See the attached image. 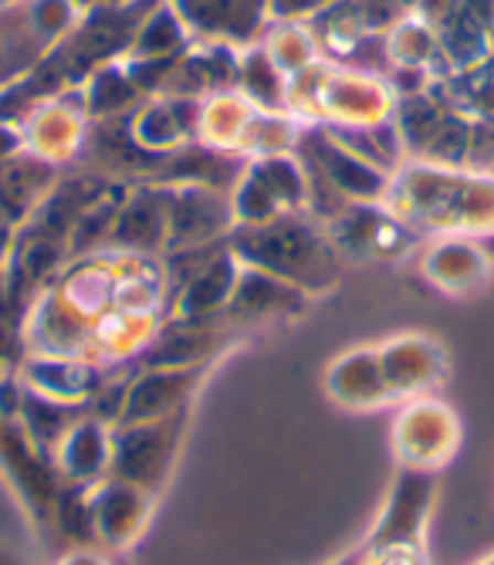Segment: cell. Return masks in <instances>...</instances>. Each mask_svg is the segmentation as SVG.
Segmentation results:
<instances>
[{"instance_id": "obj_12", "label": "cell", "mask_w": 494, "mask_h": 565, "mask_svg": "<svg viewBox=\"0 0 494 565\" xmlns=\"http://www.w3.org/2000/svg\"><path fill=\"white\" fill-rule=\"evenodd\" d=\"M58 468L72 481H92L95 475H103L109 468L112 457V434H106L103 424L85 420L68 427V434L55 444Z\"/></svg>"}, {"instance_id": "obj_1", "label": "cell", "mask_w": 494, "mask_h": 565, "mask_svg": "<svg viewBox=\"0 0 494 565\" xmlns=\"http://www.w3.org/2000/svg\"><path fill=\"white\" fill-rule=\"evenodd\" d=\"M170 275L150 254H92L28 316V349L52 359H126L160 335Z\"/></svg>"}, {"instance_id": "obj_13", "label": "cell", "mask_w": 494, "mask_h": 565, "mask_svg": "<svg viewBox=\"0 0 494 565\" xmlns=\"http://www.w3.org/2000/svg\"><path fill=\"white\" fill-rule=\"evenodd\" d=\"M142 494L139 488L126 484V481H112L106 484V491L98 494V501L92 504V525L109 539V545H122L132 532H139L142 525Z\"/></svg>"}, {"instance_id": "obj_3", "label": "cell", "mask_w": 494, "mask_h": 565, "mask_svg": "<svg viewBox=\"0 0 494 565\" xmlns=\"http://www.w3.org/2000/svg\"><path fill=\"white\" fill-rule=\"evenodd\" d=\"M230 254L240 268L281 278L305 295H319L335 281V250L329 247V237H322L299 214L240 227Z\"/></svg>"}, {"instance_id": "obj_4", "label": "cell", "mask_w": 494, "mask_h": 565, "mask_svg": "<svg viewBox=\"0 0 494 565\" xmlns=\"http://www.w3.org/2000/svg\"><path fill=\"white\" fill-rule=\"evenodd\" d=\"M72 24V0H8L0 4V88L34 68Z\"/></svg>"}, {"instance_id": "obj_10", "label": "cell", "mask_w": 494, "mask_h": 565, "mask_svg": "<svg viewBox=\"0 0 494 565\" xmlns=\"http://www.w3.org/2000/svg\"><path fill=\"white\" fill-rule=\"evenodd\" d=\"M268 0H176L186 24H196L207 34L251 38Z\"/></svg>"}, {"instance_id": "obj_16", "label": "cell", "mask_w": 494, "mask_h": 565, "mask_svg": "<svg viewBox=\"0 0 494 565\" xmlns=\"http://www.w3.org/2000/svg\"><path fill=\"white\" fill-rule=\"evenodd\" d=\"M0 565H21V562H18L8 548H0Z\"/></svg>"}, {"instance_id": "obj_9", "label": "cell", "mask_w": 494, "mask_h": 565, "mask_svg": "<svg viewBox=\"0 0 494 565\" xmlns=\"http://www.w3.org/2000/svg\"><path fill=\"white\" fill-rule=\"evenodd\" d=\"M305 298L309 295L302 288H294L281 278H271L255 268H240L227 308L240 319H271V316L294 312Z\"/></svg>"}, {"instance_id": "obj_2", "label": "cell", "mask_w": 494, "mask_h": 565, "mask_svg": "<svg viewBox=\"0 0 494 565\" xmlns=\"http://www.w3.org/2000/svg\"><path fill=\"white\" fill-rule=\"evenodd\" d=\"M383 200L389 214L407 227H423L448 237L494 231V183L471 173L414 163L389 183Z\"/></svg>"}, {"instance_id": "obj_14", "label": "cell", "mask_w": 494, "mask_h": 565, "mask_svg": "<svg viewBox=\"0 0 494 565\" xmlns=\"http://www.w3.org/2000/svg\"><path fill=\"white\" fill-rule=\"evenodd\" d=\"M271 11L281 14V18H294V14H312L325 4H332V0H268Z\"/></svg>"}, {"instance_id": "obj_6", "label": "cell", "mask_w": 494, "mask_h": 565, "mask_svg": "<svg viewBox=\"0 0 494 565\" xmlns=\"http://www.w3.org/2000/svg\"><path fill=\"white\" fill-rule=\"evenodd\" d=\"M173 444H176V434H173L170 417L126 424V430L112 434L109 471L116 475V481H126L139 491H157L170 471Z\"/></svg>"}, {"instance_id": "obj_15", "label": "cell", "mask_w": 494, "mask_h": 565, "mask_svg": "<svg viewBox=\"0 0 494 565\" xmlns=\"http://www.w3.org/2000/svg\"><path fill=\"white\" fill-rule=\"evenodd\" d=\"M62 565H106L103 558H95V555H85V552H78V555H68Z\"/></svg>"}, {"instance_id": "obj_17", "label": "cell", "mask_w": 494, "mask_h": 565, "mask_svg": "<svg viewBox=\"0 0 494 565\" xmlns=\"http://www.w3.org/2000/svg\"><path fill=\"white\" fill-rule=\"evenodd\" d=\"M0 4H8V0H0Z\"/></svg>"}, {"instance_id": "obj_8", "label": "cell", "mask_w": 494, "mask_h": 565, "mask_svg": "<svg viewBox=\"0 0 494 565\" xmlns=\"http://www.w3.org/2000/svg\"><path fill=\"white\" fill-rule=\"evenodd\" d=\"M454 417L437 403H420L417 409H407L397 427V447L414 468L440 465V457L454 450Z\"/></svg>"}, {"instance_id": "obj_7", "label": "cell", "mask_w": 494, "mask_h": 565, "mask_svg": "<svg viewBox=\"0 0 494 565\" xmlns=\"http://www.w3.org/2000/svg\"><path fill=\"white\" fill-rule=\"evenodd\" d=\"M196 380V366H157L139 376L122 399V424L163 420L186 403V393Z\"/></svg>"}, {"instance_id": "obj_5", "label": "cell", "mask_w": 494, "mask_h": 565, "mask_svg": "<svg viewBox=\"0 0 494 565\" xmlns=\"http://www.w3.org/2000/svg\"><path fill=\"white\" fill-rule=\"evenodd\" d=\"M305 203V177L291 160L271 157L258 160L255 167L244 170V180L234 193V217L244 227L268 224L278 217H291Z\"/></svg>"}, {"instance_id": "obj_11", "label": "cell", "mask_w": 494, "mask_h": 565, "mask_svg": "<svg viewBox=\"0 0 494 565\" xmlns=\"http://www.w3.org/2000/svg\"><path fill=\"white\" fill-rule=\"evenodd\" d=\"M423 271L437 288L461 295V291H471V288H477L484 281L487 262H484V254L477 250V244H471L464 237H451V241L437 244L427 254Z\"/></svg>"}]
</instances>
